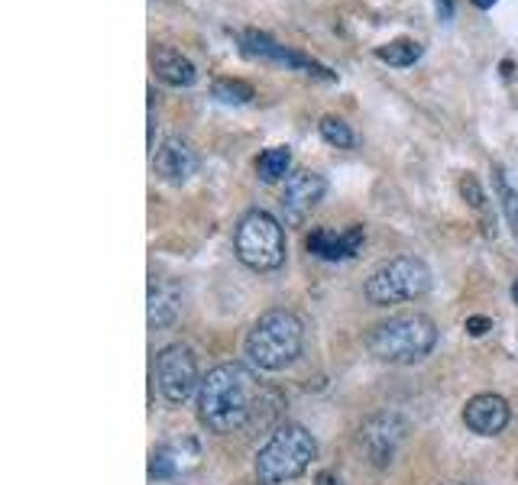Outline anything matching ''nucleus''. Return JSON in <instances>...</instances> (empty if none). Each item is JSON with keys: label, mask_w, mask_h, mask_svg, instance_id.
<instances>
[{"label": "nucleus", "mask_w": 518, "mask_h": 485, "mask_svg": "<svg viewBox=\"0 0 518 485\" xmlns=\"http://www.w3.org/2000/svg\"><path fill=\"white\" fill-rule=\"evenodd\" d=\"M269 392L253 369L243 363H224L211 369L198 388V418L214 434H237L259 421V408Z\"/></svg>", "instance_id": "obj_1"}, {"label": "nucleus", "mask_w": 518, "mask_h": 485, "mask_svg": "<svg viewBox=\"0 0 518 485\" xmlns=\"http://www.w3.org/2000/svg\"><path fill=\"white\" fill-rule=\"evenodd\" d=\"M434 343H438V327L428 314H395L389 321L376 324L366 337V350H370L379 363L389 366H412L425 359Z\"/></svg>", "instance_id": "obj_2"}, {"label": "nucleus", "mask_w": 518, "mask_h": 485, "mask_svg": "<svg viewBox=\"0 0 518 485\" xmlns=\"http://www.w3.org/2000/svg\"><path fill=\"white\" fill-rule=\"evenodd\" d=\"M302 343L305 327L292 311H266L247 337V356L253 359V366L279 372L302 356Z\"/></svg>", "instance_id": "obj_3"}, {"label": "nucleus", "mask_w": 518, "mask_h": 485, "mask_svg": "<svg viewBox=\"0 0 518 485\" xmlns=\"http://www.w3.org/2000/svg\"><path fill=\"white\" fill-rule=\"evenodd\" d=\"M318 456V443L302 424H282L256 453V479L263 485H285L305 473Z\"/></svg>", "instance_id": "obj_4"}, {"label": "nucleus", "mask_w": 518, "mask_h": 485, "mask_svg": "<svg viewBox=\"0 0 518 485\" xmlns=\"http://www.w3.org/2000/svg\"><path fill=\"white\" fill-rule=\"evenodd\" d=\"M428 291H431V269L425 262L415 256H395L366 279L363 295L376 308H389V304L425 298Z\"/></svg>", "instance_id": "obj_5"}, {"label": "nucleus", "mask_w": 518, "mask_h": 485, "mask_svg": "<svg viewBox=\"0 0 518 485\" xmlns=\"http://www.w3.org/2000/svg\"><path fill=\"white\" fill-rule=\"evenodd\" d=\"M237 259L253 272H276L285 262V233L282 224L266 211H250L240 220L234 237Z\"/></svg>", "instance_id": "obj_6"}, {"label": "nucleus", "mask_w": 518, "mask_h": 485, "mask_svg": "<svg viewBox=\"0 0 518 485\" xmlns=\"http://www.w3.org/2000/svg\"><path fill=\"white\" fill-rule=\"evenodd\" d=\"M156 382L169 405H185L198 385V356L188 343H172L156 356Z\"/></svg>", "instance_id": "obj_7"}, {"label": "nucleus", "mask_w": 518, "mask_h": 485, "mask_svg": "<svg viewBox=\"0 0 518 485\" xmlns=\"http://www.w3.org/2000/svg\"><path fill=\"white\" fill-rule=\"evenodd\" d=\"M240 46L243 52L250 55V59H259V62H272V65H285V68H295V72H308V75H318V78H327L334 81V72H327L324 65H318L315 59H308V55L295 52V49H285L282 43H276L272 36L259 33V30H247L240 36Z\"/></svg>", "instance_id": "obj_8"}, {"label": "nucleus", "mask_w": 518, "mask_h": 485, "mask_svg": "<svg viewBox=\"0 0 518 485\" xmlns=\"http://www.w3.org/2000/svg\"><path fill=\"white\" fill-rule=\"evenodd\" d=\"M327 191V182L324 175L318 172H292L289 178H285V188H282V214H285V224H305L308 214L315 211V207L321 204Z\"/></svg>", "instance_id": "obj_9"}, {"label": "nucleus", "mask_w": 518, "mask_h": 485, "mask_svg": "<svg viewBox=\"0 0 518 485\" xmlns=\"http://www.w3.org/2000/svg\"><path fill=\"white\" fill-rule=\"evenodd\" d=\"M405 434L408 424L399 414H376V418H370L360 427V443L370 453L373 466H389L395 460V453H399Z\"/></svg>", "instance_id": "obj_10"}, {"label": "nucleus", "mask_w": 518, "mask_h": 485, "mask_svg": "<svg viewBox=\"0 0 518 485\" xmlns=\"http://www.w3.org/2000/svg\"><path fill=\"white\" fill-rule=\"evenodd\" d=\"M463 424L470 427L473 434L480 437H496L506 431L509 424V405L506 398H499L493 392H483V395H473L463 408Z\"/></svg>", "instance_id": "obj_11"}, {"label": "nucleus", "mask_w": 518, "mask_h": 485, "mask_svg": "<svg viewBox=\"0 0 518 485\" xmlns=\"http://www.w3.org/2000/svg\"><path fill=\"white\" fill-rule=\"evenodd\" d=\"M153 165L159 178H166L172 185H185L198 172V152L185 140H166L153 152Z\"/></svg>", "instance_id": "obj_12"}, {"label": "nucleus", "mask_w": 518, "mask_h": 485, "mask_svg": "<svg viewBox=\"0 0 518 485\" xmlns=\"http://www.w3.org/2000/svg\"><path fill=\"white\" fill-rule=\"evenodd\" d=\"M360 246H363V227L360 224H353L344 233H334L327 227H318V230L308 233V253H315L318 259H327V262H340V259L357 256Z\"/></svg>", "instance_id": "obj_13"}, {"label": "nucleus", "mask_w": 518, "mask_h": 485, "mask_svg": "<svg viewBox=\"0 0 518 485\" xmlns=\"http://www.w3.org/2000/svg\"><path fill=\"white\" fill-rule=\"evenodd\" d=\"M182 314V291L166 279H149V327L166 330Z\"/></svg>", "instance_id": "obj_14"}, {"label": "nucleus", "mask_w": 518, "mask_h": 485, "mask_svg": "<svg viewBox=\"0 0 518 485\" xmlns=\"http://www.w3.org/2000/svg\"><path fill=\"white\" fill-rule=\"evenodd\" d=\"M153 72L159 81H166L172 88H192L198 81V68L192 65V59L172 46H162L153 52Z\"/></svg>", "instance_id": "obj_15"}, {"label": "nucleus", "mask_w": 518, "mask_h": 485, "mask_svg": "<svg viewBox=\"0 0 518 485\" xmlns=\"http://www.w3.org/2000/svg\"><path fill=\"white\" fill-rule=\"evenodd\" d=\"M289 169H292V152H289V146H272L256 162V175L263 178V182H279V178L289 175Z\"/></svg>", "instance_id": "obj_16"}, {"label": "nucleus", "mask_w": 518, "mask_h": 485, "mask_svg": "<svg viewBox=\"0 0 518 485\" xmlns=\"http://www.w3.org/2000/svg\"><path fill=\"white\" fill-rule=\"evenodd\" d=\"M376 59L392 68H408L421 59V43H415V39H395V43L376 49Z\"/></svg>", "instance_id": "obj_17"}, {"label": "nucleus", "mask_w": 518, "mask_h": 485, "mask_svg": "<svg viewBox=\"0 0 518 485\" xmlns=\"http://www.w3.org/2000/svg\"><path fill=\"white\" fill-rule=\"evenodd\" d=\"M493 188L499 194V204H502V214H506L509 227H512V237L518 240V191L509 185V175L502 165H493Z\"/></svg>", "instance_id": "obj_18"}, {"label": "nucleus", "mask_w": 518, "mask_h": 485, "mask_svg": "<svg viewBox=\"0 0 518 485\" xmlns=\"http://www.w3.org/2000/svg\"><path fill=\"white\" fill-rule=\"evenodd\" d=\"M214 97L221 104H250L253 88L240 78H221V81H214Z\"/></svg>", "instance_id": "obj_19"}, {"label": "nucleus", "mask_w": 518, "mask_h": 485, "mask_svg": "<svg viewBox=\"0 0 518 485\" xmlns=\"http://www.w3.org/2000/svg\"><path fill=\"white\" fill-rule=\"evenodd\" d=\"M318 130H321V136H324V143H331V146H337V149H350V146H353V130H350L340 117H324V120L318 123Z\"/></svg>", "instance_id": "obj_20"}, {"label": "nucleus", "mask_w": 518, "mask_h": 485, "mask_svg": "<svg viewBox=\"0 0 518 485\" xmlns=\"http://www.w3.org/2000/svg\"><path fill=\"white\" fill-rule=\"evenodd\" d=\"M175 476V460L169 450H153L149 456V479H172Z\"/></svg>", "instance_id": "obj_21"}, {"label": "nucleus", "mask_w": 518, "mask_h": 485, "mask_svg": "<svg viewBox=\"0 0 518 485\" xmlns=\"http://www.w3.org/2000/svg\"><path fill=\"white\" fill-rule=\"evenodd\" d=\"M460 191H463V198H467L473 207H483V191H480V185H476V178L473 175H467V178H463V182H460Z\"/></svg>", "instance_id": "obj_22"}, {"label": "nucleus", "mask_w": 518, "mask_h": 485, "mask_svg": "<svg viewBox=\"0 0 518 485\" xmlns=\"http://www.w3.org/2000/svg\"><path fill=\"white\" fill-rule=\"evenodd\" d=\"M486 330H493V321H489V317H467V334L470 337H483Z\"/></svg>", "instance_id": "obj_23"}, {"label": "nucleus", "mask_w": 518, "mask_h": 485, "mask_svg": "<svg viewBox=\"0 0 518 485\" xmlns=\"http://www.w3.org/2000/svg\"><path fill=\"white\" fill-rule=\"evenodd\" d=\"M315 485H340V479H337L334 473H318Z\"/></svg>", "instance_id": "obj_24"}, {"label": "nucleus", "mask_w": 518, "mask_h": 485, "mask_svg": "<svg viewBox=\"0 0 518 485\" xmlns=\"http://www.w3.org/2000/svg\"><path fill=\"white\" fill-rule=\"evenodd\" d=\"M470 4H473V7H480V10H489V7L496 4V0H470Z\"/></svg>", "instance_id": "obj_25"}, {"label": "nucleus", "mask_w": 518, "mask_h": 485, "mask_svg": "<svg viewBox=\"0 0 518 485\" xmlns=\"http://www.w3.org/2000/svg\"><path fill=\"white\" fill-rule=\"evenodd\" d=\"M512 301H515V304H518V282H515V285H512Z\"/></svg>", "instance_id": "obj_26"}]
</instances>
